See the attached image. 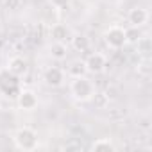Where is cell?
<instances>
[{"instance_id":"6da1fadb","label":"cell","mask_w":152,"mask_h":152,"mask_svg":"<svg viewBox=\"0 0 152 152\" xmlns=\"http://www.w3.org/2000/svg\"><path fill=\"white\" fill-rule=\"evenodd\" d=\"M95 84L83 75V77H72V83H70V93L75 100L79 102H88L91 100V97L95 95Z\"/></svg>"},{"instance_id":"7a4b0ae2","label":"cell","mask_w":152,"mask_h":152,"mask_svg":"<svg viewBox=\"0 0 152 152\" xmlns=\"http://www.w3.org/2000/svg\"><path fill=\"white\" fill-rule=\"evenodd\" d=\"M13 141H15L16 148H20V150H36L38 145H39L38 132L31 127H20L15 132Z\"/></svg>"},{"instance_id":"3957f363","label":"cell","mask_w":152,"mask_h":152,"mask_svg":"<svg viewBox=\"0 0 152 152\" xmlns=\"http://www.w3.org/2000/svg\"><path fill=\"white\" fill-rule=\"evenodd\" d=\"M0 91L9 99H16L18 93L22 91L20 88V77H16L15 73H11L7 68L0 70Z\"/></svg>"},{"instance_id":"277c9868","label":"cell","mask_w":152,"mask_h":152,"mask_svg":"<svg viewBox=\"0 0 152 152\" xmlns=\"http://www.w3.org/2000/svg\"><path fill=\"white\" fill-rule=\"evenodd\" d=\"M104 43L111 48V50H120L127 39H125V29L120 27V25H111L104 31Z\"/></svg>"},{"instance_id":"5b68a950","label":"cell","mask_w":152,"mask_h":152,"mask_svg":"<svg viewBox=\"0 0 152 152\" xmlns=\"http://www.w3.org/2000/svg\"><path fill=\"white\" fill-rule=\"evenodd\" d=\"M84 63H86L88 73H102V72L106 70V66H107V59H106V56L100 54V52L90 54V56L84 59Z\"/></svg>"},{"instance_id":"8992f818","label":"cell","mask_w":152,"mask_h":152,"mask_svg":"<svg viewBox=\"0 0 152 152\" xmlns=\"http://www.w3.org/2000/svg\"><path fill=\"white\" fill-rule=\"evenodd\" d=\"M43 81L47 86H52V88H59L63 86L64 83V72L59 68V66H48L43 73Z\"/></svg>"},{"instance_id":"52a82bcc","label":"cell","mask_w":152,"mask_h":152,"mask_svg":"<svg viewBox=\"0 0 152 152\" xmlns=\"http://www.w3.org/2000/svg\"><path fill=\"white\" fill-rule=\"evenodd\" d=\"M16 104L23 111H32L38 107V95L32 90H22L16 97Z\"/></svg>"},{"instance_id":"ba28073f","label":"cell","mask_w":152,"mask_h":152,"mask_svg":"<svg viewBox=\"0 0 152 152\" xmlns=\"http://www.w3.org/2000/svg\"><path fill=\"white\" fill-rule=\"evenodd\" d=\"M11 73H15L16 77H23V75L29 72V63L22 57V56H15L7 61V66H6Z\"/></svg>"},{"instance_id":"9c48e42d","label":"cell","mask_w":152,"mask_h":152,"mask_svg":"<svg viewBox=\"0 0 152 152\" xmlns=\"http://www.w3.org/2000/svg\"><path fill=\"white\" fill-rule=\"evenodd\" d=\"M127 20H129V23L134 25V27H143V25L148 22V11H147L145 7H138V6H136V7L129 9Z\"/></svg>"},{"instance_id":"30bf717a","label":"cell","mask_w":152,"mask_h":152,"mask_svg":"<svg viewBox=\"0 0 152 152\" xmlns=\"http://www.w3.org/2000/svg\"><path fill=\"white\" fill-rule=\"evenodd\" d=\"M48 54H50V57H52V59H56V61H63V59H66L68 47H66V43L54 41V43L48 47Z\"/></svg>"},{"instance_id":"8fae6325","label":"cell","mask_w":152,"mask_h":152,"mask_svg":"<svg viewBox=\"0 0 152 152\" xmlns=\"http://www.w3.org/2000/svg\"><path fill=\"white\" fill-rule=\"evenodd\" d=\"M50 36H52L54 41L64 43V41L70 38V29H68L66 25H63V23H56V25H52V29H50Z\"/></svg>"},{"instance_id":"7c38bea8","label":"cell","mask_w":152,"mask_h":152,"mask_svg":"<svg viewBox=\"0 0 152 152\" xmlns=\"http://www.w3.org/2000/svg\"><path fill=\"white\" fill-rule=\"evenodd\" d=\"M91 150H97V152H115L116 147L111 141V138H99L97 141H93Z\"/></svg>"},{"instance_id":"4fadbf2b","label":"cell","mask_w":152,"mask_h":152,"mask_svg":"<svg viewBox=\"0 0 152 152\" xmlns=\"http://www.w3.org/2000/svg\"><path fill=\"white\" fill-rule=\"evenodd\" d=\"M86 73H88V70H86V63L83 59L73 61L68 66V75L70 77H83V75H86Z\"/></svg>"},{"instance_id":"5bb4252c","label":"cell","mask_w":152,"mask_h":152,"mask_svg":"<svg viewBox=\"0 0 152 152\" xmlns=\"http://www.w3.org/2000/svg\"><path fill=\"white\" fill-rule=\"evenodd\" d=\"M72 48L75 52H86L90 48V39L84 34H75L72 38Z\"/></svg>"},{"instance_id":"9a60e30c","label":"cell","mask_w":152,"mask_h":152,"mask_svg":"<svg viewBox=\"0 0 152 152\" xmlns=\"http://www.w3.org/2000/svg\"><path fill=\"white\" fill-rule=\"evenodd\" d=\"M134 45L138 47V54H140V56H145V57H147V56L150 54V50H152L150 38H148V36H145V34H143V36H141V38H140Z\"/></svg>"},{"instance_id":"2e32d148","label":"cell","mask_w":152,"mask_h":152,"mask_svg":"<svg viewBox=\"0 0 152 152\" xmlns=\"http://www.w3.org/2000/svg\"><path fill=\"white\" fill-rule=\"evenodd\" d=\"M141 36H143L141 27H134V25H131L129 29H125V39H127V43H132V45H134Z\"/></svg>"},{"instance_id":"e0dca14e","label":"cell","mask_w":152,"mask_h":152,"mask_svg":"<svg viewBox=\"0 0 152 152\" xmlns=\"http://www.w3.org/2000/svg\"><path fill=\"white\" fill-rule=\"evenodd\" d=\"M70 2L72 0H48V4L52 7H56V9H64V7L70 6Z\"/></svg>"}]
</instances>
